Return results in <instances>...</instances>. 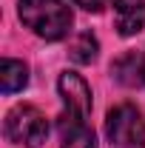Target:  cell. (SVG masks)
Listing matches in <instances>:
<instances>
[{
    "label": "cell",
    "mask_w": 145,
    "mask_h": 148,
    "mask_svg": "<svg viewBox=\"0 0 145 148\" xmlns=\"http://www.w3.org/2000/svg\"><path fill=\"white\" fill-rule=\"evenodd\" d=\"M6 137L9 143L23 148H40L49 137V123L34 106H17L6 114Z\"/></svg>",
    "instance_id": "7a4b0ae2"
},
{
    "label": "cell",
    "mask_w": 145,
    "mask_h": 148,
    "mask_svg": "<svg viewBox=\"0 0 145 148\" xmlns=\"http://www.w3.org/2000/svg\"><path fill=\"white\" fill-rule=\"evenodd\" d=\"M140 60H142V63H140V69H142V83H145V54L140 57Z\"/></svg>",
    "instance_id": "30bf717a"
},
{
    "label": "cell",
    "mask_w": 145,
    "mask_h": 148,
    "mask_svg": "<svg viewBox=\"0 0 145 148\" xmlns=\"http://www.w3.org/2000/svg\"><path fill=\"white\" fill-rule=\"evenodd\" d=\"M20 20L43 40H63L71 32V9L63 0H20Z\"/></svg>",
    "instance_id": "6da1fadb"
},
{
    "label": "cell",
    "mask_w": 145,
    "mask_h": 148,
    "mask_svg": "<svg viewBox=\"0 0 145 148\" xmlns=\"http://www.w3.org/2000/svg\"><path fill=\"white\" fill-rule=\"evenodd\" d=\"M60 143H63V148H97V137L88 125V117L74 114V111H63Z\"/></svg>",
    "instance_id": "5b68a950"
},
{
    "label": "cell",
    "mask_w": 145,
    "mask_h": 148,
    "mask_svg": "<svg viewBox=\"0 0 145 148\" xmlns=\"http://www.w3.org/2000/svg\"><path fill=\"white\" fill-rule=\"evenodd\" d=\"M97 51H100V43H97V37L91 34V32H83V34L74 37V43L68 46V57H71L74 63H80V66H88L97 60Z\"/></svg>",
    "instance_id": "ba28073f"
},
{
    "label": "cell",
    "mask_w": 145,
    "mask_h": 148,
    "mask_svg": "<svg viewBox=\"0 0 145 148\" xmlns=\"http://www.w3.org/2000/svg\"><path fill=\"white\" fill-rule=\"evenodd\" d=\"M26 83H29L26 63L12 60V57H3V63H0V88H3V94L20 91V88H26Z\"/></svg>",
    "instance_id": "52a82bcc"
},
{
    "label": "cell",
    "mask_w": 145,
    "mask_h": 148,
    "mask_svg": "<svg viewBox=\"0 0 145 148\" xmlns=\"http://www.w3.org/2000/svg\"><path fill=\"white\" fill-rule=\"evenodd\" d=\"M105 134H108V140L114 143L117 148H137L142 145L145 140V120L140 108H134V106H117V108L108 111V117H105Z\"/></svg>",
    "instance_id": "3957f363"
},
{
    "label": "cell",
    "mask_w": 145,
    "mask_h": 148,
    "mask_svg": "<svg viewBox=\"0 0 145 148\" xmlns=\"http://www.w3.org/2000/svg\"><path fill=\"white\" fill-rule=\"evenodd\" d=\"M77 6H83L85 12H103V6H108V0H74Z\"/></svg>",
    "instance_id": "9c48e42d"
},
{
    "label": "cell",
    "mask_w": 145,
    "mask_h": 148,
    "mask_svg": "<svg viewBox=\"0 0 145 148\" xmlns=\"http://www.w3.org/2000/svg\"><path fill=\"white\" fill-rule=\"evenodd\" d=\"M57 88H60V97H63L66 111L83 114V117L91 114V88H88V83H85L80 74H74V71L60 74Z\"/></svg>",
    "instance_id": "277c9868"
},
{
    "label": "cell",
    "mask_w": 145,
    "mask_h": 148,
    "mask_svg": "<svg viewBox=\"0 0 145 148\" xmlns=\"http://www.w3.org/2000/svg\"><path fill=\"white\" fill-rule=\"evenodd\" d=\"M114 23L122 37H134L145 29V0H114Z\"/></svg>",
    "instance_id": "8992f818"
}]
</instances>
